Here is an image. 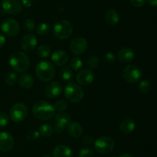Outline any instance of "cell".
<instances>
[{"label": "cell", "instance_id": "18", "mask_svg": "<svg viewBox=\"0 0 157 157\" xmlns=\"http://www.w3.org/2000/svg\"><path fill=\"white\" fill-rule=\"evenodd\" d=\"M53 157H72V151L66 145H58L52 151Z\"/></svg>", "mask_w": 157, "mask_h": 157}, {"label": "cell", "instance_id": "39", "mask_svg": "<svg viewBox=\"0 0 157 157\" xmlns=\"http://www.w3.org/2000/svg\"><path fill=\"white\" fill-rule=\"evenodd\" d=\"M83 143H84L85 145H91L92 143H94V139L93 137L90 135H85L83 138Z\"/></svg>", "mask_w": 157, "mask_h": 157}, {"label": "cell", "instance_id": "36", "mask_svg": "<svg viewBox=\"0 0 157 157\" xmlns=\"http://www.w3.org/2000/svg\"><path fill=\"white\" fill-rule=\"evenodd\" d=\"M104 59L107 63H109V64H113V63H114L115 62H116L117 57L113 52H107V53L104 55Z\"/></svg>", "mask_w": 157, "mask_h": 157}, {"label": "cell", "instance_id": "4", "mask_svg": "<svg viewBox=\"0 0 157 157\" xmlns=\"http://www.w3.org/2000/svg\"><path fill=\"white\" fill-rule=\"evenodd\" d=\"M64 96L66 99L72 103H79L84 98V92L83 89L76 83L70 82L64 87Z\"/></svg>", "mask_w": 157, "mask_h": 157}, {"label": "cell", "instance_id": "24", "mask_svg": "<svg viewBox=\"0 0 157 157\" xmlns=\"http://www.w3.org/2000/svg\"><path fill=\"white\" fill-rule=\"evenodd\" d=\"M59 75L64 81H70L73 77V72L71 69L68 66H62L60 69Z\"/></svg>", "mask_w": 157, "mask_h": 157}, {"label": "cell", "instance_id": "15", "mask_svg": "<svg viewBox=\"0 0 157 157\" xmlns=\"http://www.w3.org/2000/svg\"><path fill=\"white\" fill-rule=\"evenodd\" d=\"M38 40L33 34H27L22 37L20 46L25 52H31L36 47Z\"/></svg>", "mask_w": 157, "mask_h": 157}, {"label": "cell", "instance_id": "8", "mask_svg": "<svg viewBox=\"0 0 157 157\" xmlns=\"http://www.w3.org/2000/svg\"><path fill=\"white\" fill-rule=\"evenodd\" d=\"M142 71L136 66L130 65L124 68L123 71V77L130 83H136L142 77Z\"/></svg>", "mask_w": 157, "mask_h": 157}, {"label": "cell", "instance_id": "6", "mask_svg": "<svg viewBox=\"0 0 157 157\" xmlns=\"http://www.w3.org/2000/svg\"><path fill=\"white\" fill-rule=\"evenodd\" d=\"M94 149L100 154H108L113 149L115 146V142L113 138L107 135L101 136L95 140Z\"/></svg>", "mask_w": 157, "mask_h": 157}, {"label": "cell", "instance_id": "16", "mask_svg": "<svg viewBox=\"0 0 157 157\" xmlns=\"http://www.w3.org/2000/svg\"><path fill=\"white\" fill-rule=\"evenodd\" d=\"M68 58L69 56L67 52L61 49L55 51L52 55V62L58 66H64L67 62Z\"/></svg>", "mask_w": 157, "mask_h": 157}, {"label": "cell", "instance_id": "2", "mask_svg": "<svg viewBox=\"0 0 157 157\" xmlns=\"http://www.w3.org/2000/svg\"><path fill=\"white\" fill-rule=\"evenodd\" d=\"M9 65L15 72H24L29 69L30 58L23 52H15L9 58Z\"/></svg>", "mask_w": 157, "mask_h": 157}, {"label": "cell", "instance_id": "21", "mask_svg": "<svg viewBox=\"0 0 157 157\" xmlns=\"http://www.w3.org/2000/svg\"><path fill=\"white\" fill-rule=\"evenodd\" d=\"M18 83H19L20 86L24 89H30L33 86L35 80L31 74L24 72L18 78Z\"/></svg>", "mask_w": 157, "mask_h": 157}, {"label": "cell", "instance_id": "26", "mask_svg": "<svg viewBox=\"0 0 157 157\" xmlns=\"http://www.w3.org/2000/svg\"><path fill=\"white\" fill-rule=\"evenodd\" d=\"M54 129L52 126H51L48 124H43L40 127L39 132L40 135H41L44 137H50L53 134Z\"/></svg>", "mask_w": 157, "mask_h": 157}, {"label": "cell", "instance_id": "42", "mask_svg": "<svg viewBox=\"0 0 157 157\" xmlns=\"http://www.w3.org/2000/svg\"><path fill=\"white\" fill-rule=\"evenodd\" d=\"M147 2L149 3V5L151 6H157V0H147Z\"/></svg>", "mask_w": 157, "mask_h": 157}, {"label": "cell", "instance_id": "10", "mask_svg": "<svg viewBox=\"0 0 157 157\" xmlns=\"http://www.w3.org/2000/svg\"><path fill=\"white\" fill-rule=\"evenodd\" d=\"M1 6L3 12L9 15H18L22 9V5L19 0H2Z\"/></svg>", "mask_w": 157, "mask_h": 157}, {"label": "cell", "instance_id": "45", "mask_svg": "<svg viewBox=\"0 0 157 157\" xmlns=\"http://www.w3.org/2000/svg\"><path fill=\"white\" fill-rule=\"evenodd\" d=\"M32 1H38V0H32Z\"/></svg>", "mask_w": 157, "mask_h": 157}, {"label": "cell", "instance_id": "31", "mask_svg": "<svg viewBox=\"0 0 157 157\" xmlns=\"http://www.w3.org/2000/svg\"><path fill=\"white\" fill-rule=\"evenodd\" d=\"M83 66L82 60L78 57H74L71 60V67L75 71H78L81 69Z\"/></svg>", "mask_w": 157, "mask_h": 157}, {"label": "cell", "instance_id": "37", "mask_svg": "<svg viewBox=\"0 0 157 157\" xmlns=\"http://www.w3.org/2000/svg\"><path fill=\"white\" fill-rule=\"evenodd\" d=\"M9 120V115L5 112H0V128L4 127L8 124Z\"/></svg>", "mask_w": 157, "mask_h": 157}, {"label": "cell", "instance_id": "9", "mask_svg": "<svg viewBox=\"0 0 157 157\" xmlns=\"http://www.w3.org/2000/svg\"><path fill=\"white\" fill-rule=\"evenodd\" d=\"M2 31L6 35L14 37L19 32L20 26L18 22L14 18H6L2 22L1 26Z\"/></svg>", "mask_w": 157, "mask_h": 157}, {"label": "cell", "instance_id": "35", "mask_svg": "<svg viewBox=\"0 0 157 157\" xmlns=\"http://www.w3.org/2000/svg\"><path fill=\"white\" fill-rule=\"evenodd\" d=\"M40 136V132L37 130H31L26 135V139L29 141H35Z\"/></svg>", "mask_w": 157, "mask_h": 157}, {"label": "cell", "instance_id": "34", "mask_svg": "<svg viewBox=\"0 0 157 157\" xmlns=\"http://www.w3.org/2000/svg\"><path fill=\"white\" fill-rule=\"evenodd\" d=\"M94 152L90 148H83L78 153V157H93Z\"/></svg>", "mask_w": 157, "mask_h": 157}, {"label": "cell", "instance_id": "30", "mask_svg": "<svg viewBox=\"0 0 157 157\" xmlns=\"http://www.w3.org/2000/svg\"><path fill=\"white\" fill-rule=\"evenodd\" d=\"M23 27L26 32H32L35 27V21L32 18H27L25 20L24 23H23Z\"/></svg>", "mask_w": 157, "mask_h": 157}, {"label": "cell", "instance_id": "38", "mask_svg": "<svg viewBox=\"0 0 157 157\" xmlns=\"http://www.w3.org/2000/svg\"><path fill=\"white\" fill-rule=\"evenodd\" d=\"M147 0H130L131 5L135 8H140L145 5Z\"/></svg>", "mask_w": 157, "mask_h": 157}, {"label": "cell", "instance_id": "27", "mask_svg": "<svg viewBox=\"0 0 157 157\" xmlns=\"http://www.w3.org/2000/svg\"><path fill=\"white\" fill-rule=\"evenodd\" d=\"M51 27L47 22H41L37 26L36 31L37 33L41 35H45L50 32Z\"/></svg>", "mask_w": 157, "mask_h": 157}, {"label": "cell", "instance_id": "11", "mask_svg": "<svg viewBox=\"0 0 157 157\" xmlns=\"http://www.w3.org/2000/svg\"><path fill=\"white\" fill-rule=\"evenodd\" d=\"M87 41L83 37H77L72 39L70 44V50L74 55H79L84 53L87 49Z\"/></svg>", "mask_w": 157, "mask_h": 157}, {"label": "cell", "instance_id": "3", "mask_svg": "<svg viewBox=\"0 0 157 157\" xmlns=\"http://www.w3.org/2000/svg\"><path fill=\"white\" fill-rule=\"evenodd\" d=\"M36 76L40 81L48 82L54 78L55 75V69L52 62L46 60L39 62L35 68Z\"/></svg>", "mask_w": 157, "mask_h": 157}, {"label": "cell", "instance_id": "23", "mask_svg": "<svg viewBox=\"0 0 157 157\" xmlns=\"http://www.w3.org/2000/svg\"><path fill=\"white\" fill-rule=\"evenodd\" d=\"M70 115L67 113H64V112H59L57 115H55V121L56 123L61 124L62 126H67L68 123H70Z\"/></svg>", "mask_w": 157, "mask_h": 157}, {"label": "cell", "instance_id": "17", "mask_svg": "<svg viewBox=\"0 0 157 157\" xmlns=\"http://www.w3.org/2000/svg\"><path fill=\"white\" fill-rule=\"evenodd\" d=\"M117 58L121 62H130L134 58V52L130 48H123L118 52Z\"/></svg>", "mask_w": 157, "mask_h": 157}, {"label": "cell", "instance_id": "41", "mask_svg": "<svg viewBox=\"0 0 157 157\" xmlns=\"http://www.w3.org/2000/svg\"><path fill=\"white\" fill-rule=\"evenodd\" d=\"M6 43V37L3 35L0 34V48L2 47Z\"/></svg>", "mask_w": 157, "mask_h": 157}, {"label": "cell", "instance_id": "5", "mask_svg": "<svg viewBox=\"0 0 157 157\" xmlns=\"http://www.w3.org/2000/svg\"><path fill=\"white\" fill-rule=\"evenodd\" d=\"M73 26L67 20H59L53 27V34L59 39H66L71 35Z\"/></svg>", "mask_w": 157, "mask_h": 157}, {"label": "cell", "instance_id": "1", "mask_svg": "<svg viewBox=\"0 0 157 157\" xmlns=\"http://www.w3.org/2000/svg\"><path fill=\"white\" fill-rule=\"evenodd\" d=\"M55 109L50 103L41 100L35 103L32 106V113L37 119L41 120H49L55 115Z\"/></svg>", "mask_w": 157, "mask_h": 157}, {"label": "cell", "instance_id": "25", "mask_svg": "<svg viewBox=\"0 0 157 157\" xmlns=\"http://www.w3.org/2000/svg\"><path fill=\"white\" fill-rule=\"evenodd\" d=\"M37 53L40 58H45L50 55L51 49L47 45H41L37 49Z\"/></svg>", "mask_w": 157, "mask_h": 157}, {"label": "cell", "instance_id": "22", "mask_svg": "<svg viewBox=\"0 0 157 157\" xmlns=\"http://www.w3.org/2000/svg\"><path fill=\"white\" fill-rule=\"evenodd\" d=\"M104 18H105V20L107 24L110 25V26H115L120 21L119 14L114 9H108L106 12Z\"/></svg>", "mask_w": 157, "mask_h": 157}, {"label": "cell", "instance_id": "43", "mask_svg": "<svg viewBox=\"0 0 157 157\" xmlns=\"http://www.w3.org/2000/svg\"><path fill=\"white\" fill-rule=\"evenodd\" d=\"M119 157H133V155H131L129 153H123Z\"/></svg>", "mask_w": 157, "mask_h": 157}, {"label": "cell", "instance_id": "33", "mask_svg": "<svg viewBox=\"0 0 157 157\" xmlns=\"http://www.w3.org/2000/svg\"><path fill=\"white\" fill-rule=\"evenodd\" d=\"M55 111H58V112H63L64 110H66L67 108V102L64 100H59L57 102L55 105Z\"/></svg>", "mask_w": 157, "mask_h": 157}, {"label": "cell", "instance_id": "40", "mask_svg": "<svg viewBox=\"0 0 157 157\" xmlns=\"http://www.w3.org/2000/svg\"><path fill=\"white\" fill-rule=\"evenodd\" d=\"M21 3L25 8H30L32 5V0H21Z\"/></svg>", "mask_w": 157, "mask_h": 157}, {"label": "cell", "instance_id": "32", "mask_svg": "<svg viewBox=\"0 0 157 157\" xmlns=\"http://www.w3.org/2000/svg\"><path fill=\"white\" fill-rule=\"evenodd\" d=\"M139 90L142 93H148L151 90V84L149 81L144 80L139 85Z\"/></svg>", "mask_w": 157, "mask_h": 157}, {"label": "cell", "instance_id": "14", "mask_svg": "<svg viewBox=\"0 0 157 157\" xmlns=\"http://www.w3.org/2000/svg\"><path fill=\"white\" fill-rule=\"evenodd\" d=\"M14 139L11 134L7 132H0V151L9 152L14 146Z\"/></svg>", "mask_w": 157, "mask_h": 157}, {"label": "cell", "instance_id": "13", "mask_svg": "<svg viewBox=\"0 0 157 157\" xmlns=\"http://www.w3.org/2000/svg\"><path fill=\"white\" fill-rule=\"evenodd\" d=\"M76 79L80 85L84 86H87L93 83L94 79V75L93 72L88 69H84L78 72Z\"/></svg>", "mask_w": 157, "mask_h": 157}, {"label": "cell", "instance_id": "19", "mask_svg": "<svg viewBox=\"0 0 157 157\" xmlns=\"http://www.w3.org/2000/svg\"><path fill=\"white\" fill-rule=\"evenodd\" d=\"M67 132L71 136L78 138L83 134V128L81 124L76 122H71L67 125Z\"/></svg>", "mask_w": 157, "mask_h": 157}, {"label": "cell", "instance_id": "28", "mask_svg": "<svg viewBox=\"0 0 157 157\" xmlns=\"http://www.w3.org/2000/svg\"><path fill=\"white\" fill-rule=\"evenodd\" d=\"M18 79L17 74L15 72H10L6 74L5 77V82L8 86H14Z\"/></svg>", "mask_w": 157, "mask_h": 157}, {"label": "cell", "instance_id": "7", "mask_svg": "<svg viewBox=\"0 0 157 157\" xmlns=\"http://www.w3.org/2000/svg\"><path fill=\"white\" fill-rule=\"evenodd\" d=\"M29 113L27 106L23 103H17L11 107L9 117L15 123H20L26 119Z\"/></svg>", "mask_w": 157, "mask_h": 157}, {"label": "cell", "instance_id": "20", "mask_svg": "<svg viewBox=\"0 0 157 157\" xmlns=\"http://www.w3.org/2000/svg\"><path fill=\"white\" fill-rule=\"evenodd\" d=\"M135 127H136V124H135L134 120L131 119H126L123 120L119 126L120 131L123 134L131 133L135 129Z\"/></svg>", "mask_w": 157, "mask_h": 157}, {"label": "cell", "instance_id": "46", "mask_svg": "<svg viewBox=\"0 0 157 157\" xmlns=\"http://www.w3.org/2000/svg\"><path fill=\"white\" fill-rule=\"evenodd\" d=\"M0 15H1V10H0Z\"/></svg>", "mask_w": 157, "mask_h": 157}, {"label": "cell", "instance_id": "29", "mask_svg": "<svg viewBox=\"0 0 157 157\" xmlns=\"http://www.w3.org/2000/svg\"><path fill=\"white\" fill-rule=\"evenodd\" d=\"M100 64V60L97 55H90L87 60V66L90 69H96Z\"/></svg>", "mask_w": 157, "mask_h": 157}, {"label": "cell", "instance_id": "12", "mask_svg": "<svg viewBox=\"0 0 157 157\" xmlns=\"http://www.w3.org/2000/svg\"><path fill=\"white\" fill-rule=\"evenodd\" d=\"M61 92H62V86L58 81L51 82L44 89V94L49 99L58 98L61 94Z\"/></svg>", "mask_w": 157, "mask_h": 157}, {"label": "cell", "instance_id": "44", "mask_svg": "<svg viewBox=\"0 0 157 157\" xmlns=\"http://www.w3.org/2000/svg\"><path fill=\"white\" fill-rule=\"evenodd\" d=\"M44 157H52V156H51V155H44Z\"/></svg>", "mask_w": 157, "mask_h": 157}]
</instances>
